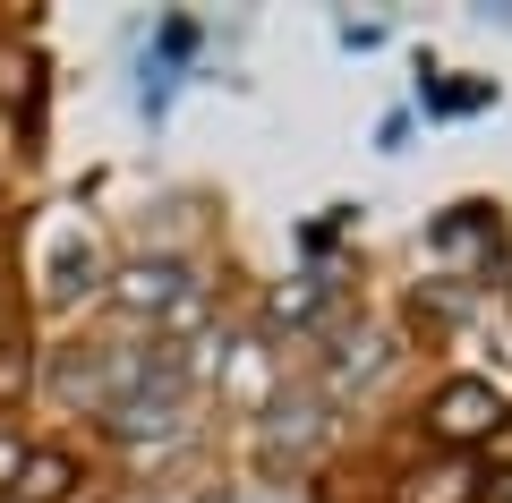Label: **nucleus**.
I'll return each mask as SVG.
<instances>
[{
    "mask_svg": "<svg viewBox=\"0 0 512 503\" xmlns=\"http://www.w3.org/2000/svg\"><path fill=\"white\" fill-rule=\"evenodd\" d=\"M504 418H512V401L495 393L487 376H453V384H436V393H427V435H436L444 452H478Z\"/></svg>",
    "mask_w": 512,
    "mask_h": 503,
    "instance_id": "nucleus-1",
    "label": "nucleus"
},
{
    "mask_svg": "<svg viewBox=\"0 0 512 503\" xmlns=\"http://www.w3.org/2000/svg\"><path fill=\"white\" fill-rule=\"evenodd\" d=\"M487 486H495V478L478 469V452H444V461L410 469V478H402V495H393V503H478Z\"/></svg>",
    "mask_w": 512,
    "mask_h": 503,
    "instance_id": "nucleus-2",
    "label": "nucleus"
},
{
    "mask_svg": "<svg viewBox=\"0 0 512 503\" xmlns=\"http://www.w3.org/2000/svg\"><path fill=\"white\" fill-rule=\"evenodd\" d=\"M69 486H77V461H69V452H26V469H18L9 495H18V503H60Z\"/></svg>",
    "mask_w": 512,
    "mask_h": 503,
    "instance_id": "nucleus-3",
    "label": "nucleus"
},
{
    "mask_svg": "<svg viewBox=\"0 0 512 503\" xmlns=\"http://www.w3.org/2000/svg\"><path fill=\"white\" fill-rule=\"evenodd\" d=\"M18 103H35V60L0 52V111H18Z\"/></svg>",
    "mask_w": 512,
    "mask_h": 503,
    "instance_id": "nucleus-4",
    "label": "nucleus"
},
{
    "mask_svg": "<svg viewBox=\"0 0 512 503\" xmlns=\"http://www.w3.org/2000/svg\"><path fill=\"white\" fill-rule=\"evenodd\" d=\"M26 435H18V418H0V495H9V486H18V469H26Z\"/></svg>",
    "mask_w": 512,
    "mask_h": 503,
    "instance_id": "nucleus-5",
    "label": "nucleus"
},
{
    "mask_svg": "<svg viewBox=\"0 0 512 503\" xmlns=\"http://www.w3.org/2000/svg\"><path fill=\"white\" fill-rule=\"evenodd\" d=\"M9 393H26V350L0 342V401H9Z\"/></svg>",
    "mask_w": 512,
    "mask_h": 503,
    "instance_id": "nucleus-6",
    "label": "nucleus"
}]
</instances>
